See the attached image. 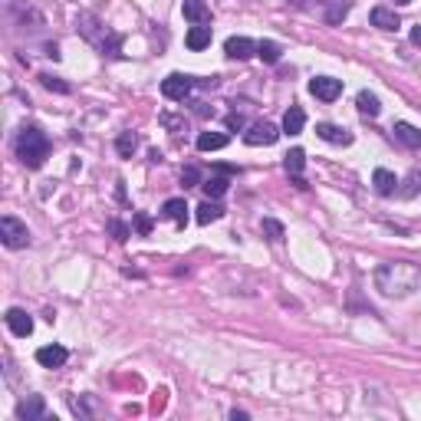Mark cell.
Segmentation results:
<instances>
[{
	"label": "cell",
	"mask_w": 421,
	"mask_h": 421,
	"mask_svg": "<svg viewBox=\"0 0 421 421\" xmlns=\"http://www.w3.org/2000/svg\"><path fill=\"white\" fill-rule=\"evenodd\" d=\"M421 273L415 263L408 260H395V263H382L376 270V286L385 296H408L411 290H418Z\"/></svg>",
	"instance_id": "1"
},
{
	"label": "cell",
	"mask_w": 421,
	"mask_h": 421,
	"mask_svg": "<svg viewBox=\"0 0 421 421\" xmlns=\"http://www.w3.org/2000/svg\"><path fill=\"white\" fill-rule=\"evenodd\" d=\"M17 158L27 168H40L46 158H50V138H46L40 129L27 125V129L20 132V138H17Z\"/></svg>",
	"instance_id": "2"
},
{
	"label": "cell",
	"mask_w": 421,
	"mask_h": 421,
	"mask_svg": "<svg viewBox=\"0 0 421 421\" xmlns=\"http://www.w3.org/2000/svg\"><path fill=\"white\" fill-rule=\"evenodd\" d=\"M0 237H3V244L10 250H20V247L30 244V230H27L23 221H17V217H0Z\"/></svg>",
	"instance_id": "3"
},
{
	"label": "cell",
	"mask_w": 421,
	"mask_h": 421,
	"mask_svg": "<svg viewBox=\"0 0 421 421\" xmlns=\"http://www.w3.org/2000/svg\"><path fill=\"white\" fill-rule=\"evenodd\" d=\"M191 86H195V79H191V76L171 73L165 83H162V96H165V99H171V102H181V99L191 92Z\"/></svg>",
	"instance_id": "4"
},
{
	"label": "cell",
	"mask_w": 421,
	"mask_h": 421,
	"mask_svg": "<svg viewBox=\"0 0 421 421\" xmlns=\"http://www.w3.org/2000/svg\"><path fill=\"white\" fill-rule=\"evenodd\" d=\"M310 92L323 102H336L343 96V83L332 79V76H316V79H310Z\"/></svg>",
	"instance_id": "5"
},
{
	"label": "cell",
	"mask_w": 421,
	"mask_h": 421,
	"mask_svg": "<svg viewBox=\"0 0 421 421\" xmlns=\"http://www.w3.org/2000/svg\"><path fill=\"white\" fill-rule=\"evenodd\" d=\"M277 138H280V129L270 122H257V125H250V132H244L247 145H273Z\"/></svg>",
	"instance_id": "6"
},
{
	"label": "cell",
	"mask_w": 421,
	"mask_h": 421,
	"mask_svg": "<svg viewBox=\"0 0 421 421\" xmlns=\"http://www.w3.org/2000/svg\"><path fill=\"white\" fill-rule=\"evenodd\" d=\"M224 53L230 60H250V56H257V43L247 36H230L224 43Z\"/></svg>",
	"instance_id": "7"
},
{
	"label": "cell",
	"mask_w": 421,
	"mask_h": 421,
	"mask_svg": "<svg viewBox=\"0 0 421 421\" xmlns=\"http://www.w3.org/2000/svg\"><path fill=\"white\" fill-rule=\"evenodd\" d=\"M7 330L14 332V336H20V339H27V336H30L33 332V319L27 313H23V310H7Z\"/></svg>",
	"instance_id": "8"
},
{
	"label": "cell",
	"mask_w": 421,
	"mask_h": 421,
	"mask_svg": "<svg viewBox=\"0 0 421 421\" xmlns=\"http://www.w3.org/2000/svg\"><path fill=\"white\" fill-rule=\"evenodd\" d=\"M316 136L323 138V142H330V145H349L352 136H349L343 125H332V122H319L316 125Z\"/></svg>",
	"instance_id": "9"
},
{
	"label": "cell",
	"mask_w": 421,
	"mask_h": 421,
	"mask_svg": "<svg viewBox=\"0 0 421 421\" xmlns=\"http://www.w3.org/2000/svg\"><path fill=\"white\" fill-rule=\"evenodd\" d=\"M66 359H69V352L63 346H43L36 349V362L43 365V369H60V365H66Z\"/></svg>",
	"instance_id": "10"
},
{
	"label": "cell",
	"mask_w": 421,
	"mask_h": 421,
	"mask_svg": "<svg viewBox=\"0 0 421 421\" xmlns=\"http://www.w3.org/2000/svg\"><path fill=\"white\" fill-rule=\"evenodd\" d=\"M181 10H184V20H191L195 27L210 23V7L204 3V0H184V3H181Z\"/></svg>",
	"instance_id": "11"
},
{
	"label": "cell",
	"mask_w": 421,
	"mask_h": 421,
	"mask_svg": "<svg viewBox=\"0 0 421 421\" xmlns=\"http://www.w3.org/2000/svg\"><path fill=\"white\" fill-rule=\"evenodd\" d=\"M283 165H286V171H290V175L296 178V184H300V188H306V184H303V178H300V175H303V168H306V151H303V149L286 151Z\"/></svg>",
	"instance_id": "12"
},
{
	"label": "cell",
	"mask_w": 421,
	"mask_h": 421,
	"mask_svg": "<svg viewBox=\"0 0 421 421\" xmlns=\"http://www.w3.org/2000/svg\"><path fill=\"white\" fill-rule=\"evenodd\" d=\"M303 125H306V112H303L300 105H290L283 116V132L286 136H300Z\"/></svg>",
	"instance_id": "13"
},
{
	"label": "cell",
	"mask_w": 421,
	"mask_h": 421,
	"mask_svg": "<svg viewBox=\"0 0 421 421\" xmlns=\"http://www.w3.org/2000/svg\"><path fill=\"white\" fill-rule=\"evenodd\" d=\"M391 132H395L398 142H405L408 149H421V132L415 129V125H408V122H395V129H391Z\"/></svg>",
	"instance_id": "14"
},
{
	"label": "cell",
	"mask_w": 421,
	"mask_h": 421,
	"mask_svg": "<svg viewBox=\"0 0 421 421\" xmlns=\"http://www.w3.org/2000/svg\"><path fill=\"white\" fill-rule=\"evenodd\" d=\"M372 184H376L378 195H395V188H398V178L391 175L389 168H376V175H372Z\"/></svg>",
	"instance_id": "15"
},
{
	"label": "cell",
	"mask_w": 421,
	"mask_h": 421,
	"mask_svg": "<svg viewBox=\"0 0 421 421\" xmlns=\"http://www.w3.org/2000/svg\"><path fill=\"white\" fill-rule=\"evenodd\" d=\"M162 214H165L168 221H175V224L184 227V221H188V204H184V197H171V201H165Z\"/></svg>",
	"instance_id": "16"
},
{
	"label": "cell",
	"mask_w": 421,
	"mask_h": 421,
	"mask_svg": "<svg viewBox=\"0 0 421 421\" xmlns=\"http://www.w3.org/2000/svg\"><path fill=\"white\" fill-rule=\"evenodd\" d=\"M221 217H224V208H221L217 201H210V197L197 208V214H195L197 224H210V221H221Z\"/></svg>",
	"instance_id": "17"
},
{
	"label": "cell",
	"mask_w": 421,
	"mask_h": 421,
	"mask_svg": "<svg viewBox=\"0 0 421 421\" xmlns=\"http://www.w3.org/2000/svg\"><path fill=\"white\" fill-rule=\"evenodd\" d=\"M184 43H188V50H204V46H210V27H191L188 30V36H184Z\"/></svg>",
	"instance_id": "18"
},
{
	"label": "cell",
	"mask_w": 421,
	"mask_h": 421,
	"mask_svg": "<svg viewBox=\"0 0 421 421\" xmlns=\"http://www.w3.org/2000/svg\"><path fill=\"white\" fill-rule=\"evenodd\" d=\"M372 27H378V30H398L402 23H398V17L391 14V10L376 7V10H372Z\"/></svg>",
	"instance_id": "19"
},
{
	"label": "cell",
	"mask_w": 421,
	"mask_h": 421,
	"mask_svg": "<svg viewBox=\"0 0 421 421\" xmlns=\"http://www.w3.org/2000/svg\"><path fill=\"white\" fill-rule=\"evenodd\" d=\"M43 415H46L43 398H30V402H20L17 405V418H43Z\"/></svg>",
	"instance_id": "20"
},
{
	"label": "cell",
	"mask_w": 421,
	"mask_h": 421,
	"mask_svg": "<svg viewBox=\"0 0 421 421\" xmlns=\"http://www.w3.org/2000/svg\"><path fill=\"white\" fill-rule=\"evenodd\" d=\"M227 145V136H221V132H201L197 136V149L201 151H217Z\"/></svg>",
	"instance_id": "21"
},
{
	"label": "cell",
	"mask_w": 421,
	"mask_h": 421,
	"mask_svg": "<svg viewBox=\"0 0 421 421\" xmlns=\"http://www.w3.org/2000/svg\"><path fill=\"white\" fill-rule=\"evenodd\" d=\"M227 184H230V181H227V175H214V178H208L201 188H204V195H208L210 201H217V197L227 191Z\"/></svg>",
	"instance_id": "22"
},
{
	"label": "cell",
	"mask_w": 421,
	"mask_h": 421,
	"mask_svg": "<svg viewBox=\"0 0 421 421\" xmlns=\"http://www.w3.org/2000/svg\"><path fill=\"white\" fill-rule=\"evenodd\" d=\"M359 112L362 116H369V119H376L378 112H382V105H378V96H372V92H359Z\"/></svg>",
	"instance_id": "23"
},
{
	"label": "cell",
	"mask_w": 421,
	"mask_h": 421,
	"mask_svg": "<svg viewBox=\"0 0 421 421\" xmlns=\"http://www.w3.org/2000/svg\"><path fill=\"white\" fill-rule=\"evenodd\" d=\"M257 56L263 63H280L283 50H280V43H273V40H263V43H257Z\"/></svg>",
	"instance_id": "24"
},
{
	"label": "cell",
	"mask_w": 421,
	"mask_h": 421,
	"mask_svg": "<svg viewBox=\"0 0 421 421\" xmlns=\"http://www.w3.org/2000/svg\"><path fill=\"white\" fill-rule=\"evenodd\" d=\"M136 149H138V138L132 136V132H122V136L116 138V151H119L122 158H132V155H136Z\"/></svg>",
	"instance_id": "25"
},
{
	"label": "cell",
	"mask_w": 421,
	"mask_h": 421,
	"mask_svg": "<svg viewBox=\"0 0 421 421\" xmlns=\"http://www.w3.org/2000/svg\"><path fill=\"white\" fill-rule=\"evenodd\" d=\"M263 234L270 237V241H283L286 237V230L280 221H273V217H263Z\"/></svg>",
	"instance_id": "26"
},
{
	"label": "cell",
	"mask_w": 421,
	"mask_h": 421,
	"mask_svg": "<svg viewBox=\"0 0 421 421\" xmlns=\"http://www.w3.org/2000/svg\"><path fill=\"white\" fill-rule=\"evenodd\" d=\"M136 230L142 234V237H149V234H151V217H149V214H142V210L136 214Z\"/></svg>",
	"instance_id": "27"
},
{
	"label": "cell",
	"mask_w": 421,
	"mask_h": 421,
	"mask_svg": "<svg viewBox=\"0 0 421 421\" xmlns=\"http://www.w3.org/2000/svg\"><path fill=\"white\" fill-rule=\"evenodd\" d=\"M40 79H43V86H46V89H56V92H69V86H66V83H60V79H56V76H40Z\"/></svg>",
	"instance_id": "28"
},
{
	"label": "cell",
	"mask_w": 421,
	"mask_h": 421,
	"mask_svg": "<svg viewBox=\"0 0 421 421\" xmlns=\"http://www.w3.org/2000/svg\"><path fill=\"white\" fill-rule=\"evenodd\" d=\"M197 181H201L197 168H184V171H181V184H184V188H191V184H197Z\"/></svg>",
	"instance_id": "29"
},
{
	"label": "cell",
	"mask_w": 421,
	"mask_h": 421,
	"mask_svg": "<svg viewBox=\"0 0 421 421\" xmlns=\"http://www.w3.org/2000/svg\"><path fill=\"white\" fill-rule=\"evenodd\" d=\"M418 171H411V175H408V188H402V195H405V197H411V195H415V191H418Z\"/></svg>",
	"instance_id": "30"
},
{
	"label": "cell",
	"mask_w": 421,
	"mask_h": 421,
	"mask_svg": "<svg viewBox=\"0 0 421 421\" xmlns=\"http://www.w3.org/2000/svg\"><path fill=\"white\" fill-rule=\"evenodd\" d=\"M109 230H112L119 241H125V237H129V227L122 224V221H109Z\"/></svg>",
	"instance_id": "31"
},
{
	"label": "cell",
	"mask_w": 421,
	"mask_h": 421,
	"mask_svg": "<svg viewBox=\"0 0 421 421\" xmlns=\"http://www.w3.org/2000/svg\"><path fill=\"white\" fill-rule=\"evenodd\" d=\"M224 122H227V129H244V116H241V112H230Z\"/></svg>",
	"instance_id": "32"
},
{
	"label": "cell",
	"mask_w": 421,
	"mask_h": 421,
	"mask_svg": "<svg viewBox=\"0 0 421 421\" xmlns=\"http://www.w3.org/2000/svg\"><path fill=\"white\" fill-rule=\"evenodd\" d=\"M411 43L421 46V27H415V30H411Z\"/></svg>",
	"instance_id": "33"
},
{
	"label": "cell",
	"mask_w": 421,
	"mask_h": 421,
	"mask_svg": "<svg viewBox=\"0 0 421 421\" xmlns=\"http://www.w3.org/2000/svg\"><path fill=\"white\" fill-rule=\"evenodd\" d=\"M395 3H411V0H395Z\"/></svg>",
	"instance_id": "34"
}]
</instances>
